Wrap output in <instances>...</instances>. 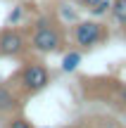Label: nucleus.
Listing matches in <instances>:
<instances>
[{
  "instance_id": "10",
  "label": "nucleus",
  "mask_w": 126,
  "mask_h": 128,
  "mask_svg": "<svg viewBox=\"0 0 126 128\" xmlns=\"http://www.w3.org/2000/svg\"><path fill=\"white\" fill-rule=\"evenodd\" d=\"M112 104L117 107V109L126 112V83H124V86H119V88H117V92L112 95Z\"/></svg>"
},
{
  "instance_id": "14",
  "label": "nucleus",
  "mask_w": 126,
  "mask_h": 128,
  "mask_svg": "<svg viewBox=\"0 0 126 128\" xmlns=\"http://www.w3.org/2000/svg\"><path fill=\"white\" fill-rule=\"evenodd\" d=\"M62 128H79V126H76V124H69V126H62Z\"/></svg>"
},
{
  "instance_id": "12",
  "label": "nucleus",
  "mask_w": 126,
  "mask_h": 128,
  "mask_svg": "<svg viewBox=\"0 0 126 128\" xmlns=\"http://www.w3.org/2000/svg\"><path fill=\"white\" fill-rule=\"evenodd\" d=\"M22 19H24V5H17V7L10 12V17H7V26H17Z\"/></svg>"
},
{
  "instance_id": "1",
  "label": "nucleus",
  "mask_w": 126,
  "mask_h": 128,
  "mask_svg": "<svg viewBox=\"0 0 126 128\" xmlns=\"http://www.w3.org/2000/svg\"><path fill=\"white\" fill-rule=\"evenodd\" d=\"M26 31L29 38V48L33 55H55V52H64L67 50V26L62 24V19L57 14H38Z\"/></svg>"
},
{
  "instance_id": "4",
  "label": "nucleus",
  "mask_w": 126,
  "mask_h": 128,
  "mask_svg": "<svg viewBox=\"0 0 126 128\" xmlns=\"http://www.w3.org/2000/svg\"><path fill=\"white\" fill-rule=\"evenodd\" d=\"M31 55L29 38L24 28L3 26L0 28V60H24Z\"/></svg>"
},
{
  "instance_id": "2",
  "label": "nucleus",
  "mask_w": 126,
  "mask_h": 128,
  "mask_svg": "<svg viewBox=\"0 0 126 128\" xmlns=\"http://www.w3.org/2000/svg\"><path fill=\"white\" fill-rule=\"evenodd\" d=\"M52 81L50 66L41 60L38 55H29L22 60V66H17L12 71V76L7 78V83L12 86V90L22 97L24 102L31 97L41 95Z\"/></svg>"
},
{
  "instance_id": "3",
  "label": "nucleus",
  "mask_w": 126,
  "mask_h": 128,
  "mask_svg": "<svg viewBox=\"0 0 126 128\" xmlns=\"http://www.w3.org/2000/svg\"><path fill=\"white\" fill-rule=\"evenodd\" d=\"M69 38H71L76 50H93V48L107 43L109 28L102 22H98V19H83V22H74Z\"/></svg>"
},
{
  "instance_id": "6",
  "label": "nucleus",
  "mask_w": 126,
  "mask_h": 128,
  "mask_svg": "<svg viewBox=\"0 0 126 128\" xmlns=\"http://www.w3.org/2000/svg\"><path fill=\"white\" fill-rule=\"evenodd\" d=\"M79 128H121L119 121L109 119V116H102V114H86L76 121Z\"/></svg>"
},
{
  "instance_id": "13",
  "label": "nucleus",
  "mask_w": 126,
  "mask_h": 128,
  "mask_svg": "<svg viewBox=\"0 0 126 128\" xmlns=\"http://www.w3.org/2000/svg\"><path fill=\"white\" fill-rule=\"evenodd\" d=\"M74 5H79V7H86V10H90L95 2H100V0H71Z\"/></svg>"
},
{
  "instance_id": "7",
  "label": "nucleus",
  "mask_w": 126,
  "mask_h": 128,
  "mask_svg": "<svg viewBox=\"0 0 126 128\" xmlns=\"http://www.w3.org/2000/svg\"><path fill=\"white\" fill-rule=\"evenodd\" d=\"M0 128H36V126L31 124V119L24 112H17V114H12V116L0 121Z\"/></svg>"
},
{
  "instance_id": "8",
  "label": "nucleus",
  "mask_w": 126,
  "mask_h": 128,
  "mask_svg": "<svg viewBox=\"0 0 126 128\" xmlns=\"http://www.w3.org/2000/svg\"><path fill=\"white\" fill-rule=\"evenodd\" d=\"M79 64H81V50H64V57H62V71L64 74H71V71H76L79 69Z\"/></svg>"
},
{
  "instance_id": "11",
  "label": "nucleus",
  "mask_w": 126,
  "mask_h": 128,
  "mask_svg": "<svg viewBox=\"0 0 126 128\" xmlns=\"http://www.w3.org/2000/svg\"><path fill=\"white\" fill-rule=\"evenodd\" d=\"M109 7H112V0H100V2H95L88 12L93 14V17H102V14L109 12Z\"/></svg>"
},
{
  "instance_id": "9",
  "label": "nucleus",
  "mask_w": 126,
  "mask_h": 128,
  "mask_svg": "<svg viewBox=\"0 0 126 128\" xmlns=\"http://www.w3.org/2000/svg\"><path fill=\"white\" fill-rule=\"evenodd\" d=\"M109 12H112V17L117 19L121 26H126V0H112Z\"/></svg>"
},
{
  "instance_id": "5",
  "label": "nucleus",
  "mask_w": 126,
  "mask_h": 128,
  "mask_svg": "<svg viewBox=\"0 0 126 128\" xmlns=\"http://www.w3.org/2000/svg\"><path fill=\"white\" fill-rule=\"evenodd\" d=\"M24 104L26 102L12 90V86L7 81H0V121L17 114V112H24Z\"/></svg>"
}]
</instances>
